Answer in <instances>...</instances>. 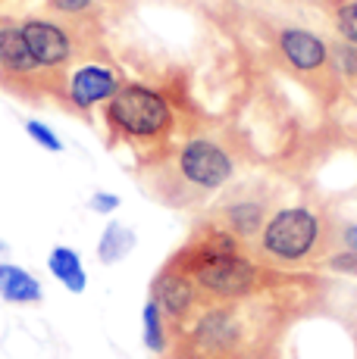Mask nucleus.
Segmentation results:
<instances>
[{"instance_id": "nucleus-12", "label": "nucleus", "mask_w": 357, "mask_h": 359, "mask_svg": "<svg viewBox=\"0 0 357 359\" xmlns=\"http://www.w3.org/2000/svg\"><path fill=\"white\" fill-rule=\"evenodd\" d=\"M47 272L70 294H82L88 287V272H85V262H82V253L66 244H57L47 253Z\"/></svg>"}, {"instance_id": "nucleus-6", "label": "nucleus", "mask_w": 357, "mask_h": 359, "mask_svg": "<svg viewBox=\"0 0 357 359\" xmlns=\"http://www.w3.org/2000/svg\"><path fill=\"white\" fill-rule=\"evenodd\" d=\"M122 75L107 63H82L63 79V100L75 113H91L98 107H107V100L119 91Z\"/></svg>"}, {"instance_id": "nucleus-14", "label": "nucleus", "mask_w": 357, "mask_h": 359, "mask_svg": "<svg viewBox=\"0 0 357 359\" xmlns=\"http://www.w3.org/2000/svg\"><path fill=\"white\" fill-rule=\"evenodd\" d=\"M141 337L144 347L150 353H167L169 347V319L163 316V309L157 306L154 297H148L141 306Z\"/></svg>"}, {"instance_id": "nucleus-4", "label": "nucleus", "mask_w": 357, "mask_h": 359, "mask_svg": "<svg viewBox=\"0 0 357 359\" xmlns=\"http://www.w3.org/2000/svg\"><path fill=\"white\" fill-rule=\"evenodd\" d=\"M169 262L182 272H188L201 297H210V300H242L260 287V266L245 257L242 250L197 259L173 257Z\"/></svg>"}, {"instance_id": "nucleus-16", "label": "nucleus", "mask_w": 357, "mask_h": 359, "mask_svg": "<svg viewBox=\"0 0 357 359\" xmlns=\"http://www.w3.org/2000/svg\"><path fill=\"white\" fill-rule=\"evenodd\" d=\"M25 135H29L41 150H47V154H63V150H66V144L60 141L57 131L47 126V122H41V119H29V122H25Z\"/></svg>"}, {"instance_id": "nucleus-9", "label": "nucleus", "mask_w": 357, "mask_h": 359, "mask_svg": "<svg viewBox=\"0 0 357 359\" xmlns=\"http://www.w3.org/2000/svg\"><path fill=\"white\" fill-rule=\"evenodd\" d=\"M276 47H279L285 63L301 75H317L320 69L329 66V44L311 29L288 25V29L279 32Z\"/></svg>"}, {"instance_id": "nucleus-18", "label": "nucleus", "mask_w": 357, "mask_h": 359, "mask_svg": "<svg viewBox=\"0 0 357 359\" xmlns=\"http://www.w3.org/2000/svg\"><path fill=\"white\" fill-rule=\"evenodd\" d=\"M47 4H51V10L60 13V16L82 19V16H88V13L98 6V0H47Z\"/></svg>"}, {"instance_id": "nucleus-2", "label": "nucleus", "mask_w": 357, "mask_h": 359, "mask_svg": "<svg viewBox=\"0 0 357 359\" xmlns=\"http://www.w3.org/2000/svg\"><path fill=\"white\" fill-rule=\"evenodd\" d=\"M169 184L163 191L173 203H188L207 194H216L235 175V156L226 144L210 135H195L169 156L167 163Z\"/></svg>"}, {"instance_id": "nucleus-17", "label": "nucleus", "mask_w": 357, "mask_h": 359, "mask_svg": "<svg viewBox=\"0 0 357 359\" xmlns=\"http://www.w3.org/2000/svg\"><path fill=\"white\" fill-rule=\"evenodd\" d=\"M335 29L348 44L357 47V0H345L335 6Z\"/></svg>"}, {"instance_id": "nucleus-20", "label": "nucleus", "mask_w": 357, "mask_h": 359, "mask_svg": "<svg viewBox=\"0 0 357 359\" xmlns=\"http://www.w3.org/2000/svg\"><path fill=\"white\" fill-rule=\"evenodd\" d=\"M332 269H339V272H357V253L351 250H342L332 257Z\"/></svg>"}, {"instance_id": "nucleus-10", "label": "nucleus", "mask_w": 357, "mask_h": 359, "mask_svg": "<svg viewBox=\"0 0 357 359\" xmlns=\"http://www.w3.org/2000/svg\"><path fill=\"white\" fill-rule=\"evenodd\" d=\"M266 219H270V212H266L264 200L235 197V200H229V203L219 210L216 225H223L226 231H232L238 241H251V238H257V234L264 231Z\"/></svg>"}, {"instance_id": "nucleus-11", "label": "nucleus", "mask_w": 357, "mask_h": 359, "mask_svg": "<svg viewBox=\"0 0 357 359\" xmlns=\"http://www.w3.org/2000/svg\"><path fill=\"white\" fill-rule=\"evenodd\" d=\"M0 297L6 303H16V306H29V303H41L44 287L29 269L0 259Z\"/></svg>"}, {"instance_id": "nucleus-5", "label": "nucleus", "mask_w": 357, "mask_h": 359, "mask_svg": "<svg viewBox=\"0 0 357 359\" xmlns=\"http://www.w3.org/2000/svg\"><path fill=\"white\" fill-rule=\"evenodd\" d=\"M25 34V44L32 50V60L41 69L44 79H60L66 66L75 60V34L63 22L47 16H29L19 22Z\"/></svg>"}, {"instance_id": "nucleus-13", "label": "nucleus", "mask_w": 357, "mask_h": 359, "mask_svg": "<svg viewBox=\"0 0 357 359\" xmlns=\"http://www.w3.org/2000/svg\"><path fill=\"white\" fill-rule=\"evenodd\" d=\"M132 250H135V231L129 229V225L110 219L104 234H100V241H98L100 266H116V262H122Z\"/></svg>"}, {"instance_id": "nucleus-15", "label": "nucleus", "mask_w": 357, "mask_h": 359, "mask_svg": "<svg viewBox=\"0 0 357 359\" xmlns=\"http://www.w3.org/2000/svg\"><path fill=\"white\" fill-rule=\"evenodd\" d=\"M329 63L345 81H357V47L348 44L345 38L329 47Z\"/></svg>"}, {"instance_id": "nucleus-19", "label": "nucleus", "mask_w": 357, "mask_h": 359, "mask_svg": "<svg viewBox=\"0 0 357 359\" xmlns=\"http://www.w3.org/2000/svg\"><path fill=\"white\" fill-rule=\"evenodd\" d=\"M119 206H122V200L116 194H110V191H98V194L88 197V210H94L98 216H113Z\"/></svg>"}, {"instance_id": "nucleus-3", "label": "nucleus", "mask_w": 357, "mask_h": 359, "mask_svg": "<svg viewBox=\"0 0 357 359\" xmlns=\"http://www.w3.org/2000/svg\"><path fill=\"white\" fill-rule=\"evenodd\" d=\"M323 241V219L311 206H283L270 212L264 231L257 234V250L264 259L292 266L313 257Z\"/></svg>"}, {"instance_id": "nucleus-1", "label": "nucleus", "mask_w": 357, "mask_h": 359, "mask_svg": "<svg viewBox=\"0 0 357 359\" xmlns=\"http://www.w3.org/2000/svg\"><path fill=\"white\" fill-rule=\"evenodd\" d=\"M104 126L110 144H126L138 154H157L176 131V103L157 85L122 81L104 107Z\"/></svg>"}, {"instance_id": "nucleus-21", "label": "nucleus", "mask_w": 357, "mask_h": 359, "mask_svg": "<svg viewBox=\"0 0 357 359\" xmlns=\"http://www.w3.org/2000/svg\"><path fill=\"white\" fill-rule=\"evenodd\" d=\"M342 247H345V250H351V253H357V222H351V225H345V229H342Z\"/></svg>"}, {"instance_id": "nucleus-7", "label": "nucleus", "mask_w": 357, "mask_h": 359, "mask_svg": "<svg viewBox=\"0 0 357 359\" xmlns=\"http://www.w3.org/2000/svg\"><path fill=\"white\" fill-rule=\"evenodd\" d=\"M150 297L157 300V306L163 309V316H167L169 322L195 319L197 303H201V291H197L195 278H191L188 272H182V269H176L173 262L154 278Z\"/></svg>"}, {"instance_id": "nucleus-8", "label": "nucleus", "mask_w": 357, "mask_h": 359, "mask_svg": "<svg viewBox=\"0 0 357 359\" xmlns=\"http://www.w3.org/2000/svg\"><path fill=\"white\" fill-rule=\"evenodd\" d=\"M0 81L10 88H35L44 81L19 22H0Z\"/></svg>"}]
</instances>
